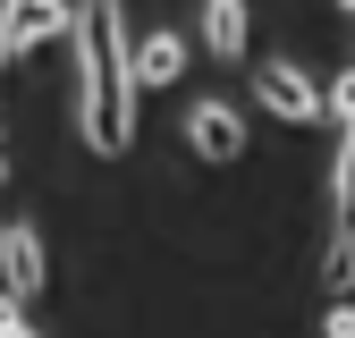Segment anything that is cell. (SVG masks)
<instances>
[{
  "label": "cell",
  "mask_w": 355,
  "mask_h": 338,
  "mask_svg": "<svg viewBox=\"0 0 355 338\" xmlns=\"http://www.w3.org/2000/svg\"><path fill=\"white\" fill-rule=\"evenodd\" d=\"M76 127L94 152H127L136 136V102H144V76H136V42H127V9L119 0H76Z\"/></svg>",
  "instance_id": "6da1fadb"
},
{
  "label": "cell",
  "mask_w": 355,
  "mask_h": 338,
  "mask_svg": "<svg viewBox=\"0 0 355 338\" xmlns=\"http://www.w3.org/2000/svg\"><path fill=\"white\" fill-rule=\"evenodd\" d=\"M322 287H355V118H338V178H330V245H322Z\"/></svg>",
  "instance_id": "7a4b0ae2"
},
{
  "label": "cell",
  "mask_w": 355,
  "mask_h": 338,
  "mask_svg": "<svg viewBox=\"0 0 355 338\" xmlns=\"http://www.w3.org/2000/svg\"><path fill=\"white\" fill-rule=\"evenodd\" d=\"M60 34H76V0H0V68H17Z\"/></svg>",
  "instance_id": "3957f363"
},
{
  "label": "cell",
  "mask_w": 355,
  "mask_h": 338,
  "mask_svg": "<svg viewBox=\"0 0 355 338\" xmlns=\"http://www.w3.org/2000/svg\"><path fill=\"white\" fill-rule=\"evenodd\" d=\"M254 102L271 110V118H288V127H313V118H330V84H313L288 60H271V68L254 76Z\"/></svg>",
  "instance_id": "277c9868"
},
{
  "label": "cell",
  "mask_w": 355,
  "mask_h": 338,
  "mask_svg": "<svg viewBox=\"0 0 355 338\" xmlns=\"http://www.w3.org/2000/svg\"><path fill=\"white\" fill-rule=\"evenodd\" d=\"M0 287H9L17 305H34V296H42V237H34L26 220L0 229Z\"/></svg>",
  "instance_id": "5b68a950"
},
{
  "label": "cell",
  "mask_w": 355,
  "mask_h": 338,
  "mask_svg": "<svg viewBox=\"0 0 355 338\" xmlns=\"http://www.w3.org/2000/svg\"><path fill=\"white\" fill-rule=\"evenodd\" d=\"M187 144H195L203 161H237V152H245V118H237L229 102H195V110H187Z\"/></svg>",
  "instance_id": "8992f818"
},
{
  "label": "cell",
  "mask_w": 355,
  "mask_h": 338,
  "mask_svg": "<svg viewBox=\"0 0 355 338\" xmlns=\"http://www.w3.org/2000/svg\"><path fill=\"white\" fill-rule=\"evenodd\" d=\"M136 76H144V94H153V84H178V76H187V42H178V34H144L136 42Z\"/></svg>",
  "instance_id": "52a82bcc"
},
{
  "label": "cell",
  "mask_w": 355,
  "mask_h": 338,
  "mask_svg": "<svg viewBox=\"0 0 355 338\" xmlns=\"http://www.w3.org/2000/svg\"><path fill=\"white\" fill-rule=\"evenodd\" d=\"M203 42L220 60H237L245 51V0H203Z\"/></svg>",
  "instance_id": "ba28073f"
},
{
  "label": "cell",
  "mask_w": 355,
  "mask_h": 338,
  "mask_svg": "<svg viewBox=\"0 0 355 338\" xmlns=\"http://www.w3.org/2000/svg\"><path fill=\"white\" fill-rule=\"evenodd\" d=\"M322 338H355V305H338V313H330V330H322Z\"/></svg>",
  "instance_id": "9c48e42d"
},
{
  "label": "cell",
  "mask_w": 355,
  "mask_h": 338,
  "mask_svg": "<svg viewBox=\"0 0 355 338\" xmlns=\"http://www.w3.org/2000/svg\"><path fill=\"white\" fill-rule=\"evenodd\" d=\"M0 338H42V330H34V321L17 313V321H0Z\"/></svg>",
  "instance_id": "30bf717a"
},
{
  "label": "cell",
  "mask_w": 355,
  "mask_h": 338,
  "mask_svg": "<svg viewBox=\"0 0 355 338\" xmlns=\"http://www.w3.org/2000/svg\"><path fill=\"white\" fill-rule=\"evenodd\" d=\"M17 313H26V305H17V296H9V287H0V321H17Z\"/></svg>",
  "instance_id": "8fae6325"
},
{
  "label": "cell",
  "mask_w": 355,
  "mask_h": 338,
  "mask_svg": "<svg viewBox=\"0 0 355 338\" xmlns=\"http://www.w3.org/2000/svg\"><path fill=\"white\" fill-rule=\"evenodd\" d=\"M338 9H347V17H355V0H338Z\"/></svg>",
  "instance_id": "7c38bea8"
},
{
  "label": "cell",
  "mask_w": 355,
  "mask_h": 338,
  "mask_svg": "<svg viewBox=\"0 0 355 338\" xmlns=\"http://www.w3.org/2000/svg\"><path fill=\"white\" fill-rule=\"evenodd\" d=\"M0 178H9V161H0Z\"/></svg>",
  "instance_id": "4fadbf2b"
}]
</instances>
